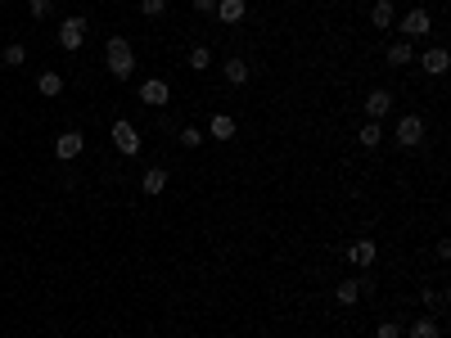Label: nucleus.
<instances>
[{
    "label": "nucleus",
    "mask_w": 451,
    "mask_h": 338,
    "mask_svg": "<svg viewBox=\"0 0 451 338\" xmlns=\"http://www.w3.org/2000/svg\"><path fill=\"white\" fill-rule=\"evenodd\" d=\"M104 68H109L118 82H127V77H136V50H131L127 36H113L109 45H104Z\"/></svg>",
    "instance_id": "obj_1"
},
{
    "label": "nucleus",
    "mask_w": 451,
    "mask_h": 338,
    "mask_svg": "<svg viewBox=\"0 0 451 338\" xmlns=\"http://www.w3.org/2000/svg\"><path fill=\"white\" fill-rule=\"evenodd\" d=\"M392 140H397L402 149H415V144H425V118H415V113H411V118H402L397 131H392Z\"/></svg>",
    "instance_id": "obj_2"
},
{
    "label": "nucleus",
    "mask_w": 451,
    "mask_h": 338,
    "mask_svg": "<svg viewBox=\"0 0 451 338\" xmlns=\"http://www.w3.org/2000/svg\"><path fill=\"white\" fill-rule=\"evenodd\" d=\"M429 32H434L429 9H411V14L402 18V41H415V36H429Z\"/></svg>",
    "instance_id": "obj_3"
},
{
    "label": "nucleus",
    "mask_w": 451,
    "mask_h": 338,
    "mask_svg": "<svg viewBox=\"0 0 451 338\" xmlns=\"http://www.w3.org/2000/svg\"><path fill=\"white\" fill-rule=\"evenodd\" d=\"M375 257H379L375 239H352V244H348V262L357 270H370V266H375Z\"/></svg>",
    "instance_id": "obj_4"
},
{
    "label": "nucleus",
    "mask_w": 451,
    "mask_h": 338,
    "mask_svg": "<svg viewBox=\"0 0 451 338\" xmlns=\"http://www.w3.org/2000/svg\"><path fill=\"white\" fill-rule=\"evenodd\" d=\"M82 41H86V18H82V14L63 18V27H59V45H63V50H82Z\"/></svg>",
    "instance_id": "obj_5"
},
{
    "label": "nucleus",
    "mask_w": 451,
    "mask_h": 338,
    "mask_svg": "<svg viewBox=\"0 0 451 338\" xmlns=\"http://www.w3.org/2000/svg\"><path fill=\"white\" fill-rule=\"evenodd\" d=\"M113 144H118V153H127V158H136L140 153V135L131 122H113Z\"/></svg>",
    "instance_id": "obj_6"
},
{
    "label": "nucleus",
    "mask_w": 451,
    "mask_h": 338,
    "mask_svg": "<svg viewBox=\"0 0 451 338\" xmlns=\"http://www.w3.org/2000/svg\"><path fill=\"white\" fill-rule=\"evenodd\" d=\"M140 100H145L149 109H162V104H171V86L162 82V77H149V82L140 86Z\"/></svg>",
    "instance_id": "obj_7"
},
{
    "label": "nucleus",
    "mask_w": 451,
    "mask_h": 338,
    "mask_svg": "<svg viewBox=\"0 0 451 338\" xmlns=\"http://www.w3.org/2000/svg\"><path fill=\"white\" fill-rule=\"evenodd\" d=\"M82 149H86L82 131H63L59 140H54V158H59V162H72V158H77V153H82Z\"/></svg>",
    "instance_id": "obj_8"
},
{
    "label": "nucleus",
    "mask_w": 451,
    "mask_h": 338,
    "mask_svg": "<svg viewBox=\"0 0 451 338\" xmlns=\"http://www.w3.org/2000/svg\"><path fill=\"white\" fill-rule=\"evenodd\" d=\"M388 109H392V95L388 91H370L366 95V118L370 122H383V118H388Z\"/></svg>",
    "instance_id": "obj_9"
},
{
    "label": "nucleus",
    "mask_w": 451,
    "mask_h": 338,
    "mask_svg": "<svg viewBox=\"0 0 451 338\" xmlns=\"http://www.w3.org/2000/svg\"><path fill=\"white\" fill-rule=\"evenodd\" d=\"M420 63H425V72H429V77H443L451 59H447V50H443V45H434V50H425V59H420Z\"/></svg>",
    "instance_id": "obj_10"
},
{
    "label": "nucleus",
    "mask_w": 451,
    "mask_h": 338,
    "mask_svg": "<svg viewBox=\"0 0 451 338\" xmlns=\"http://www.w3.org/2000/svg\"><path fill=\"white\" fill-rule=\"evenodd\" d=\"M208 135H213V140H235V118H230V113H217V118L208 122Z\"/></svg>",
    "instance_id": "obj_11"
},
{
    "label": "nucleus",
    "mask_w": 451,
    "mask_h": 338,
    "mask_svg": "<svg viewBox=\"0 0 451 338\" xmlns=\"http://www.w3.org/2000/svg\"><path fill=\"white\" fill-rule=\"evenodd\" d=\"M222 72H226V82H230V86H244L248 77H253V68H248L244 59H226V63H222Z\"/></svg>",
    "instance_id": "obj_12"
},
{
    "label": "nucleus",
    "mask_w": 451,
    "mask_h": 338,
    "mask_svg": "<svg viewBox=\"0 0 451 338\" xmlns=\"http://www.w3.org/2000/svg\"><path fill=\"white\" fill-rule=\"evenodd\" d=\"M217 18H222V23H230L235 27L239 18H244V0H217V9H213Z\"/></svg>",
    "instance_id": "obj_13"
},
{
    "label": "nucleus",
    "mask_w": 451,
    "mask_h": 338,
    "mask_svg": "<svg viewBox=\"0 0 451 338\" xmlns=\"http://www.w3.org/2000/svg\"><path fill=\"white\" fill-rule=\"evenodd\" d=\"M370 23H375V27H383V32H388V27L397 23V9H392V0H379V5L370 9Z\"/></svg>",
    "instance_id": "obj_14"
},
{
    "label": "nucleus",
    "mask_w": 451,
    "mask_h": 338,
    "mask_svg": "<svg viewBox=\"0 0 451 338\" xmlns=\"http://www.w3.org/2000/svg\"><path fill=\"white\" fill-rule=\"evenodd\" d=\"M411 59H415L411 41H388V63H392V68H406Z\"/></svg>",
    "instance_id": "obj_15"
},
{
    "label": "nucleus",
    "mask_w": 451,
    "mask_h": 338,
    "mask_svg": "<svg viewBox=\"0 0 451 338\" xmlns=\"http://www.w3.org/2000/svg\"><path fill=\"white\" fill-rule=\"evenodd\" d=\"M36 91H41L45 100H54V95H63V77L59 72H41L36 77Z\"/></svg>",
    "instance_id": "obj_16"
},
{
    "label": "nucleus",
    "mask_w": 451,
    "mask_h": 338,
    "mask_svg": "<svg viewBox=\"0 0 451 338\" xmlns=\"http://www.w3.org/2000/svg\"><path fill=\"white\" fill-rule=\"evenodd\" d=\"M406 338H443V334H438V321H434V316H420V321L406 330Z\"/></svg>",
    "instance_id": "obj_17"
},
{
    "label": "nucleus",
    "mask_w": 451,
    "mask_h": 338,
    "mask_svg": "<svg viewBox=\"0 0 451 338\" xmlns=\"http://www.w3.org/2000/svg\"><path fill=\"white\" fill-rule=\"evenodd\" d=\"M167 190V167H149L145 171V194H162Z\"/></svg>",
    "instance_id": "obj_18"
},
{
    "label": "nucleus",
    "mask_w": 451,
    "mask_h": 338,
    "mask_svg": "<svg viewBox=\"0 0 451 338\" xmlns=\"http://www.w3.org/2000/svg\"><path fill=\"white\" fill-rule=\"evenodd\" d=\"M357 140H361V149H375V144L383 140V127H379V122H366V127L357 131Z\"/></svg>",
    "instance_id": "obj_19"
},
{
    "label": "nucleus",
    "mask_w": 451,
    "mask_h": 338,
    "mask_svg": "<svg viewBox=\"0 0 451 338\" xmlns=\"http://www.w3.org/2000/svg\"><path fill=\"white\" fill-rule=\"evenodd\" d=\"M190 68H194V72H208V68H213V50H208V45H194V50H190Z\"/></svg>",
    "instance_id": "obj_20"
},
{
    "label": "nucleus",
    "mask_w": 451,
    "mask_h": 338,
    "mask_svg": "<svg viewBox=\"0 0 451 338\" xmlns=\"http://www.w3.org/2000/svg\"><path fill=\"white\" fill-rule=\"evenodd\" d=\"M357 298H361V279H343V284H339V302L352 307Z\"/></svg>",
    "instance_id": "obj_21"
},
{
    "label": "nucleus",
    "mask_w": 451,
    "mask_h": 338,
    "mask_svg": "<svg viewBox=\"0 0 451 338\" xmlns=\"http://www.w3.org/2000/svg\"><path fill=\"white\" fill-rule=\"evenodd\" d=\"M0 63H5V68H23V63H27V50H23V45H5Z\"/></svg>",
    "instance_id": "obj_22"
},
{
    "label": "nucleus",
    "mask_w": 451,
    "mask_h": 338,
    "mask_svg": "<svg viewBox=\"0 0 451 338\" xmlns=\"http://www.w3.org/2000/svg\"><path fill=\"white\" fill-rule=\"evenodd\" d=\"M420 298H425V307H434V312H443V307H447V289H425Z\"/></svg>",
    "instance_id": "obj_23"
},
{
    "label": "nucleus",
    "mask_w": 451,
    "mask_h": 338,
    "mask_svg": "<svg viewBox=\"0 0 451 338\" xmlns=\"http://www.w3.org/2000/svg\"><path fill=\"white\" fill-rule=\"evenodd\" d=\"M176 135H181V144H185V149H199V144H204V131H199V127H181Z\"/></svg>",
    "instance_id": "obj_24"
},
{
    "label": "nucleus",
    "mask_w": 451,
    "mask_h": 338,
    "mask_svg": "<svg viewBox=\"0 0 451 338\" xmlns=\"http://www.w3.org/2000/svg\"><path fill=\"white\" fill-rule=\"evenodd\" d=\"M162 9H167V0H140V14L145 18H158Z\"/></svg>",
    "instance_id": "obj_25"
},
{
    "label": "nucleus",
    "mask_w": 451,
    "mask_h": 338,
    "mask_svg": "<svg viewBox=\"0 0 451 338\" xmlns=\"http://www.w3.org/2000/svg\"><path fill=\"white\" fill-rule=\"evenodd\" d=\"M375 338H402V325L397 321H383L379 330H375Z\"/></svg>",
    "instance_id": "obj_26"
},
{
    "label": "nucleus",
    "mask_w": 451,
    "mask_h": 338,
    "mask_svg": "<svg viewBox=\"0 0 451 338\" xmlns=\"http://www.w3.org/2000/svg\"><path fill=\"white\" fill-rule=\"evenodd\" d=\"M50 9H54L50 0H32V18H50Z\"/></svg>",
    "instance_id": "obj_27"
},
{
    "label": "nucleus",
    "mask_w": 451,
    "mask_h": 338,
    "mask_svg": "<svg viewBox=\"0 0 451 338\" xmlns=\"http://www.w3.org/2000/svg\"><path fill=\"white\" fill-rule=\"evenodd\" d=\"M190 5H194L199 14H213V9H217V0H190Z\"/></svg>",
    "instance_id": "obj_28"
}]
</instances>
